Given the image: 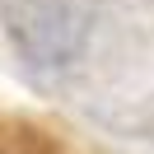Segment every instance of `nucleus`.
Listing matches in <instances>:
<instances>
[{
  "label": "nucleus",
  "mask_w": 154,
  "mask_h": 154,
  "mask_svg": "<svg viewBox=\"0 0 154 154\" xmlns=\"http://www.w3.org/2000/svg\"><path fill=\"white\" fill-rule=\"evenodd\" d=\"M5 23H10L14 47L28 56V66L61 70L84 51L94 14L79 0H10Z\"/></svg>",
  "instance_id": "f257e3e1"
}]
</instances>
